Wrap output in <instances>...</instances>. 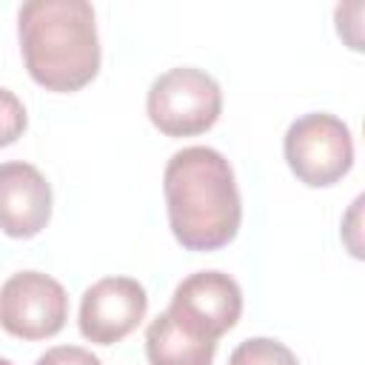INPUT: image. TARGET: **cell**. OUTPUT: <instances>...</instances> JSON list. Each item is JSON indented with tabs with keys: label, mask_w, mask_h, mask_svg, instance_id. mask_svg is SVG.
I'll return each instance as SVG.
<instances>
[{
	"label": "cell",
	"mask_w": 365,
	"mask_h": 365,
	"mask_svg": "<svg viewBox=\"0 0 365 365\" xmlns=\"http://www.w3.org/2000/svg\"><path fill=\"white\" fill-rule=\"evenodd\" d=\"M0 365H14L11 359H6V356H0Z\"/></svg>",
	"instance_id": "cell-13"
},
{
	"label": "cell",
	"mask_w": 365,
	"mask_h": 365,
	"mask_svg": "<svg viewBox=\"0 0 365 365\" xmlns=\"http://www.w3.org/2000/svg\"><path fill=\"white\" fill-rule=\"evenodd\" d=\"M168 225L188 251L228 245L242 222V200L234 168L211 145H185L171 154L163 171Z\"/></svg>",
	"instance_id": "cell-1"
},
{
	"label": "cell",
	"mask_w": 365,
	"mask_h": 365,
	"mask_svg": "<svg viewBox=\"0 0 365 365\" xmlns=\"http://www.w3.org/2000/svg\"><path fill=\"white\" fill-rule=\"evenodd\" d=\"M51 220V185L37 165L0 163V231L17 240L40 234Z\"/></svg>",
	"instance_id": "cell-8"
},
{
	"label": "cell",
	"mask_w": 365,
	"mask_h": 365,
	"mask_svg": "<svg viewBox=\"0 0 365 365\" xmlns=\"http://www.w3.org/2000/svg\"><path fill=\"white\" fill-rule=\"evenodd\" d=\"M34 365H103V362L88 348H80V345H57V348H48L46 354H40Z\"/></svg>",
	"instance_id": "cell-12"
},
{
	"label": "cell",
	"mask_w": 365,
	"mask_h": 365,
	"mask_svg": "<svg viewBox=\"0 0 365 365\" xmlns=\"http://www.w3.org/2000/svg\"><path fill=\"white\" fill-rule=\"evenodd\" d=\"M145 111L165 137H194L220 120L222 88L208 71L177 66L151 83Z\"/></svg>",
	"instance_id": "cell-3"
},
{
	"label": "cell",
	"mask_w": 365,
	"mask_h": 365,
	"mask_svg": "<svg viewBox=\"0 0 365 365\" xmlns=\"http://www.w3.org/2000/svg\"><path fill=\"white\" fill-rule=\"evenodd\" d=\"M23 63L48 91H77L100 71L97 14L88 0H29L17 11Z\"/></svg>",
	"instance_id": "cell-2"
},
{
	"label": "cell",
	"mask_w": 365,
	"mask_h": 365,
	"mask_svg": "<svg viewBox=\"0 0 365 365\" xmlns=\"http://www.w3.org/2000/svg\"><path fill=\"white\" fill-rule=\"evenodd\" d=\"M68 319L66 288L43 271H17L0 285V328L20 339L54 336Z\"/></svg>",
	"instance_id": "cell-5"
},
{
	"label": "cell",
	"mask_w": 365,
	"mask_h": 365,
	"mask_svg": "<svg viewBox=\"0 0 365 365\" xmlns=\"http://www.w3.org/2000/svg\"><path fill=\"white\" fill-rule=\"evenodd\" d=\"M148 311L145 288L131 277H103L80 299V334L97 345H114L128 336Z\"/></svg>",
	"instance_id": "cell-7"
},
{
	"label": "cell",
	"mask_w": 365,
	"mask_h": 365,
	"mask_svg": "<svg viewBox=\"0 0 365 365\" xmlns=\"http://www.w3.org/2000/svg\"><path fill=\"white\" fill-rule=\"evenodd\" d=\"M228 365H299V359L279 339L251 336V339H242L228 354Z\"/></svg>",
	"instance_id": "cell-10"
},
{
	"label": "cell",
	"mask_w": 365,
	"mask_h": 365,
	"mask_svg": "<svg viewBox=\"0 0 365 365\" xmlns=\"http://www.w3.org/2000/svg\"><path fill=\"white\" fill-rule=\"evenodd\" d=\"M282 151L297 180L311 188L339 182L354 165L351 128L328 111H311L297 117L285 131Z\"/></svg>",
	"instance_id": "cell-4"
},
{
	"label": "cell",
	"mask_w": 365,
	"mask_h": 365,
	"mask_svg": "<svg viewBox=\"0 0 365 365\" xmlns=\"http://www.w3.org/2000/svg\"><path fill=\"white\" fill-rule=\"evenodd\" d=\"M217 342L194 334L168 308L145 328V356L151 365H211Z\"/></svg>",
	"instance_id": "cell-9"
},
{
	"label": "cell",
	"mask_w": 365,
	"mask_h": 365,
	"mask_svg": "<svg viewBox=\"0 0 365 365\" xmlns=\"http://www.w3.org/2000/svg\"><path fill=\"white\" fill-rule=\"evenodd\" d=\"M168 311L194 334L217 342L237 325L242 314V291L225 271H197L174 288Z\"/></svg>",
	"instance_id": "cell-6"
},
{
	"label": "cell",
	"mask_w": 365,
	"mask_h": 365,
	"mask_svg": "<svg viewBox=\"0 0 365 365\" xmlns=\"http://www.w3.org/2000/svg\"><path fill=\"white\" fill-rule=\"evenodd\" d=\"M26 123H29V117H26L20 97L0 86V148L11 145L26 131Z\"/></svg>",
	"instance_id": "cell-11"
}]
</instances>
